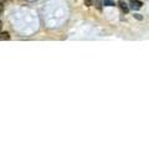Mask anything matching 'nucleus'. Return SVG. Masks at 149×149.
<instances>
[{
    "instance_id": "nucleus-1",
    "label": "nucleus",
    "mask_w": 149,
    "mask_h": 149,
    "mask_svg": "<svg viewBox=\"0 0 149 149\" xmlns=\"http://www.w3.org/2000/svg\"><path fill=\"white\" fill-rule=\"evenodd\" d=\"M129 9H133V10H139L142 6H143V3L139 1V0H130L129 3Z\"/></svg>"
},
{
    "instance_id": "nucleus-2",
    "label": "nucleus",
    "mask_w": 149,
    "mask_h": 149,
    "mask_svg": "<svg viewBox=\"0 0 149 149\" xmlns=\"http://www.w3.org/2000/svg\"><path fill=\"white\" fill-rule=\"evenodd\" d=\"M118 5H119L121 10L123 11V13H124V14L129 13V6H128V4H127L124 0H119V1H118Z\"/></svg>"
},
{
    "instance_id": "nucleus-3",
    "label": "nucleus",
    "mask_w": 149,
    "mask_h": 149,
    "mask_svg": "<svg viewBox=\"0 0 149 149\" xmlns=\"http://www.w3.org/2000/svg\"><path fill=\"white\" fill-rule=\"evenodd\" d=\"M8 40H10L9 33H6V31L1 33V31H0V41H8Z\"/></svg>"
},
{
    "instance_id": "nucleus-4",
    "label": "nucleus",
    "mask_w": 149,
    "mask_h": 149,
    "mask_svg": "<svg viewBox=\"0 0 149 149\" xmlns=\"http://www.w3.org/2000/svg\"><path fill=\"white\" fill-rule=\"evenodd\" d=\"M102 4L104 6H114L116 3H114V0H102Z\"/></svg>"
},
{
    "instance_id": "nucleus-5",
    "label": "nucleus",
    "mask_w": 149,
    "mask_h": 149,
    "mask_svg": "<svg viewBox=\"0 0 149 149\" xmlns=\"http://www.w3.org/2000/svg\"><path fill=\"white\" fill-rule=\"evenodd\" d=\"M93 4H94V6H96L99 11L102 10V5H103L102 4V0H93Z\"/></svg>"
},
{
    "instance_id": "nucleus-6",
    "label": "nucleus",
    "mask_w": 149,
    "mask_h": 149,
    "mask_svg": "<svg viewBox=\"0 0 149 149\" xmlns=\"http://www.w3.org/2000/svg\"><path fill=\"white\" fill-rule=\"evenodd\" d=\"M84 1V5L87 6V8H91L93 5V0H83Z\"/></svg>"
},
{
    "instance_id": "nucleus-7",
    "label": "nucleus",
    "mask_w": 149,
    "mask_h": 149,
    "mask_svg": "<svg viewBox=\"0 0 149 149\" xmlns=\"http://www.w3.org/2000/svg\"><path fill=\"white\" fill-rule=\"evenodd\" d=\"M134 18H135V19H138V20H142V19H143V16H140V14H135V15H134Z\"/></svg>"
},
{
    "instance_id": "nucleus-8",
    "label": "nucleus",
    "mask_w": 149,
    "mask_h": 149,
    "mask_svg": "<svg viewBox=\"0 0 149 149\" xmlns=\"http://www.w3.org/2000/svg\"><path fill=\"white\" fill-rule=\"evenodd\" d=\"M1 29H3V23L0 21V30H1Z\"/></svg>"
},
{
    "instance_id": "nucleus-9",
    "label": "nucleus",
    "mask_w": 149,
    "mask_h": 149,
    "mask_svg": "<svg viewBox=\"0 0 149 149\" xmlns=\"http://www.w3.org/2000/svg\"><path fill=\"white\" fill-rule=\"evenodd\" d=\"M1 15H3V10H0V16H1Z\"/></svg>"
}]
</instances>
